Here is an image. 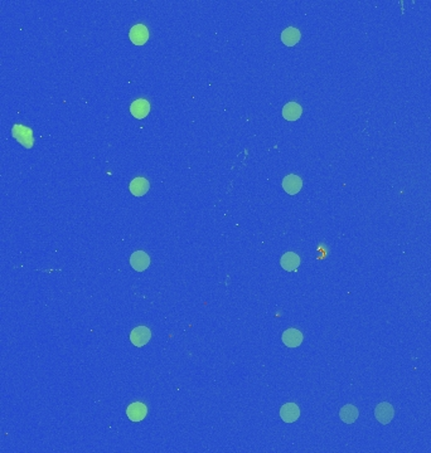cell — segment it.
I'll use <instances>...</instances> for the list:
<instances>
[{
    "label": "cell",
    "instance_id": "cell-12",
    "mask_svg": "<svg viewBox=\"0 0 431 453\" xmlns=\"http://www.w3.org/2000/svg\"><path fill=\"white\" fill-rule=\"evenodd\" d=\"M280 263H281L282 268L286 269V271H295L300 264V257L294 252H286L281 257Z\"/></svg>",
    "mask_w": 431,
    "mask_h": 453
},
{
    "label": "cell",
    "instance_id": "cell-15",
    "mask_svg": "<svg viewBox=\"0 0 431 453\" xmlns=\"http://www.w3.org/2000/svg\"><path fill=\"white\" fill-rule=\"evenodd\" d=\"M342 421L347 424H352L356 422V419L358 418V409L356 408L352 404H347L343 408L341 409V413H339Z\"/></svg>",
    "mask_w": 431,
    "mask_h": 453
},
{
    "label": "cell",
    "instance_id": "cell-1",
    "mask_svg": "<svg viewBox=\"0 0 431 453\" xmlns=\"http://www.w3.org/2000/svg\"><path fill=\"white\" fill-rule=\"evenodd\" d=\"M13 136L25 147H32L34 139H33V132L32 130L28 129V127L22 126V125H15L13 127Z\"/></svg>",
    "mask_w": 431,
    "mask_h": 453
},
{
    "label": "cell",
    "instance_id": "cell-3",
    "mask_svg": "<svg viewBox=\"0 0 431 453\" xmlns=\"http://www.w3.org/2000/svg\"><path fill=\"white\" fill-rule=\"evenodd\" d=\"M150 337H152V332L145 326L135 327L130 334V340H131L132 345H135L136 348H141V346L147 345L149 343Z\"/></svg>",
    "mask_w": 431,
    "mask_h": 453
},
{
    "label": "cell",
    "instance_id": "cell-11",
    "mask_svg": "<svg viewBox=\"0 0 431 453\" xmlns=\"http://www.w3.org/2000/svg\"><path fill=\"white\" fill-rule=\"evenodd\" d=\"M150 184L145 178H135L131 183H130V192L135 197H142L145 193L149 190Z\"/></svg>",
    "mask_w": 431,
    "mask_h": 453
},
{
    "label": "cell",
    "instance_id": "cell-2",
    "mask_svg": "<svg viewBox=\"0 0 431 453\" xmlns=\"http://www.w3.org/2000/svg\"><path fill=\"white\" fill-rule=\"evenodd\" d=\"M394 407L387 402H382L374 409V417L381 424H389L394 418Z\"/></svg>",
    "mask_w": 431,
    "mask_h": 453
},
{
    "label": "cell",
    "instance_id": "cell-14",
    "mask_svg": "<svg viewBox=\"0 0 431 453\" xmlns=\"http://www.w3.org/2000/svg\"><path fill=\"white\" fill-rule=\"evenodd\" d=\"M302 106L297 102H289L284 106V110H282V116L285 117L289 121H295V120L299 119L302 116Z\"/></svg>",
    "mask_w": 431,
    "mask_h": 453
},
{
    "label": "cell",
    "instance_id": "cell-5",
    "mask_svg": "<svg viewBox=\"0 0 431 453\" xmlns=\"http://www.w3.org/2000/svg\"><path fill=\"white\" fill-rule=\"evenodd\" d=\"M280 417L286 423H294L300 417V409L295 403H286L280 409Z\"/></svg>",
    "mask_w": 431,
    "mask_h": 453
},
{
    "label": "cell",
    "instance_id": "cell-6",
    "mask_svg": "<svg viewBox=\"0 0 431 453\" xmlns=\"http://www.w3.org/2000/svg\"><path fill=\"white\" fill-rule=\"evenodd\" d=\"M148 409L145 407V404L140 403V402H135V403L130 404L126 409V414L129 417L130 421L132 422H140L147 417Z\"/></svg>",
    "mask_w": 431,
    "mask_h": 453
},
{
    "label": "cell",
    "instance_id": "cell-7",
    "mask_svg": "<svg viewBox=\"0 0 431 453\" xmlns=\"http://www.w3.org/2000/svg\"><path fill=\"white\" fill-rule=\"evenodd\" d=\"M130 39L134 43L135 45H142L145 44V42L149 38V32H148V28L142 24L134 25V27L130 29Z\"/></svg>",
    "mask_w": 431,
    "mask_h": 453
},
{
    "label": "cell",
    "instance_id": "cell-13",
    "mask_svg": "<svg viewBox=\"0 0 431 453\" xmlns=\"http://www.w3.org/2000/svg\"><path fill=\"white\" fill-rule=\"evenodd\" d=\"M300 38H302V34H300L299 29H297V28L294 27L286 28V29L281 33L282 43H284L285 45H289V47L297 44V43L300 40Z\"/></svg>",
    "mask_w": 431,
    "mask_h": 453
},
{
    "label": "cell",
    "instance_id": "cell-9",
    "mask_svg": "<svg viewBox=\"0 0 431 453\" xmlns=\"http://www.w3.org/2000/svg\"><path fill=\"white\" fill-rule=\"evenodd\" d=\"M303 187V182L299 177L297 175H288L284 180H282V188L285 189V192L290 195H295L297 193L300 192Z\"/></svg>",
    "mask_w": 431,
    "mask_h": 453
},
{
    "label": "cell",
    "instance_id": "cell-8",
    "mask_svg": "<svg viewBox=\"0 0 431 453\" xmlns=\"http://www.w3.org/2000/svg\"><path fill=\"white\" fill-rule=\"evenodd\" d=\"M282 343L288 348H298L303 343V334L298 329H288L282 334Z\"/></svg>",
    "mask_w": 431,
    "mask_h": 453
},
{
    "label": "cell",
    "instance_id": "cell-4",
    "mask_svg": "<svg viewBox=\"0 0 431 453\" xmlns=\"http://www.w3.org/2000/svg\"><path fill=\"white\" fill-rule=\"evenodd\" d=\"M130 264L135 271L142 272L149 267L150 257L144 251H136L130 257Z\"/></svg>",
    "mask_w": 431,
    "mask_h": 453
},
{
    "label": "cell",
    "instance_id": "cell-10",
    "mask_svg": "<svg viewBox=\"0 0 431 453\" xmlns=\"http://www.w3.org/2000/svg\"><path fill=\"white\" fill-rule=\"evenodd\" d=\"M149 111L150 103L147 100H142V98L134 101L131 103V106H130V112H131L132 116L136 117V119H144L149 114Z\"/></svg>",
    "mask_w": 431,
    "mask_h": 453
}]
</instances>
